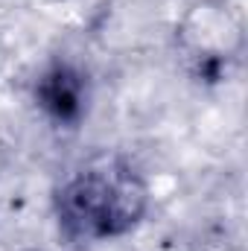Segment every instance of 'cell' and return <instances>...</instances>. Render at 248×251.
Masks as SVG:
<instances>
[{
    "label": "cell",
    "mask_w": 248,
    "mask_h": 251,
    "mask_svg": "<svg viewBox=\"0 0 248 251\" xmlns=\"http://www.w3.org/2000/svg\"><path fill=\"white\" fill-rule=\"evenodd\" d=\"M146 176L123 155H102L64 178L53 196V213L67 243L94 246L128 237L149 213Z\"/></svg>",
    "instance_id": "obj_1"
},
{
    "label": "cell",
    "mask_w": 248,
    "mask_h": 251,
    "mask_svg": "<svg viewBox=\"0 0 248 251\" xmlns=\"http://www.w3.org/2000/svg\"><path fill=\"white\" fill-rule=\"evenodd\" d=\"M35 105L59 128H76L88 114V79L70 62L50 64L35 82Z\"/></svg>",
    "instance_id": "obj_2"
}]
</instances>
